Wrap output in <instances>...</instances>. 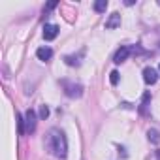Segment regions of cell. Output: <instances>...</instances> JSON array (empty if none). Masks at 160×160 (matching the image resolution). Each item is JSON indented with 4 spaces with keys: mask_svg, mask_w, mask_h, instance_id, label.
I'll use <instances>...</instances> for the list:
<instances>
[{
    "mask_svg": "<svg viewBox=\"0 0 160 160\" xmlns=\"http://www.w3.org/2000/svg\"><path fill=\"white\" fill-rule=\"evenodd\" d=\"M45 149L57 156V158H66L68 154V141H66V136L62 130L58 128H51L45 136Z\"/></svg>",
    "mask_w": 160,
    "mask_h": 160,
    "instance_id": "6da1fadb",
    "label": "cell"
},
{
    "mask_svg": "<svg viewBox=\"0 0 160 160\" xmlns=\"http://www.w3.org/2000/svg\"><path fill=\"white\" fill-rule=\"evenodd\" d=\"M60 85H62V89H64V94H66V96H70V98H79V96L83 94V87L79 85V83L66 81V79H64Z\"/></svg>",
    "mask_w": 160,
    "mask_h": 160,
    "instance_id": "7a4b0ae2",
    "label": "cell"
},
{
    "mask_svg": "<svg viewBox=\"0 0 160 160\" xmlns=\"http://www.w3.org/2000/svg\"><path fill=\"white\" fill-rule=\"evenodd\" d=\"M36 130V111L27 109L25 113V134H34Z\"/></svg>",
    "mask_w": 160,
    "mask_h": 160,
    "instance_id": "3957f363",
    "label": "cell"
},
{
    "mask_svg": "<svg viewBox=\"0 0 160 160\" xmlns=\"http://www.w3.org/2000/svg\"><path fill=\"white\" fill-rule=\"evenodd\" d=\"M156 79H158V72H156L152 66H147V68L143 70V81H145L147 85H154Z\"/></svg>",
    "mask_w": 160,
    "mask_h": 160,
    "instance_id": "277c9868",
    "label": "cell"
},
{
    "mask_svg": "<svg viewBox=\"0 0 160 160\" xmlns=\"http://www.w3.org/2000/svg\"><path fill=\"white\" fill-rule=\"evenodd\" d=\"M130 53H132V49H130L128 45H121V49H117V53H115V57H113V62H115V64L124 62V60L130 57Z\"/></svg>",
    "mask_w": 160,
    "mask_h": 160,
    "instance_id": "5b68a950",
    "label": "cell"
},
{
    "mask_svg": "<svg viewBox=\"0 0 160 160\" xmlns=\"http://www.w3.org/2000/svg\"><path fill=\"white\" fill-rule=\"evenodd\" d=\"M117 27H121V15L115 12V13H111V15L108 17V21H106V28H108V30H113V28H117Z\"/></svg>",
    "mask_w": 160,
    "mask_h": 160,
    "instance_id": "8992f818",
    "label": "cell"
},
{
    "mask_svg": "<svg viewBox=\"0 0 160 160\" xmlns=\"http://www.w3.org/2000/svg\"><path fill=\"white\" fill-rule=\"evenodd\" d=\"M58 36V27L57 25H45L43 27V38L45 40H55Z\"/></svg>",
    "mask_w": 160,
    "mask_h": 160,
    "instance_id": "52a82bcc",
    "label": "cell"
},
{
    "mask_svg": "<svg viewBox=\"0 0 160 160\" xmlns=\"http://www.w3.org/2000/svg\"><path fill=\"white\" fill-rule=\"evenodd\" d=\"M36 57H38L40 60L47 62V60H51V57H53V49H51V47H40V49L36 51Z\"/></svg>",
    "mask_w": 160,
    "mask_h": 160,
    "instance_id": "ba28073f",
    "label": "cell"
},
{
    "mask_svg": "<svg viewBox=\"0 0 160 160\" xmlns=\"http://www.w3.org/2000/svg\"><path fill=\"white\" fill-rule=\"evenodd\" d=\"M106 10H108V0H96V2H94V12L104 13Z\"/></svg>",
    "mask_w": 160,
    "mask_h": 160,
    "instance_id": "9c48e42d",
    "label": "cell"
},
{
    "mask_svg": "<svg viewBox=\"0 0 160 160\" xmlns=\"http://www.w3.org/2000/svg\"><path fill=\"white\" fill-rule=\"evenodd\" d=\"M149 102H151V92H145L143 94V100H141V108H139V111L145 115L147 113V108H149Z\"/></svg>",
    "mask_w": 160,
    "mask_h": 160,
    "instance_id": "30bf717a",
    "label": "cell"
},
{
    "mask_svg": "<svg viewBox=\"0 0 160 160\" xmlns=\"http://www.w3.org/2000/svg\"><path fill=\"white\" fill-rule=\"evenodd\" d=\"M147 138H149V141H152V143H160V132L154 130V128L147 132Z\"/></svg>",
    "mask_w": 160,
    "mask_h": 160,
    "instance_id": "8fae6325",
    "label": "cell"
},
{
    "mask_svg": "<svg viewBox=\"0 0 160 160\" xmlns=\"http://www.w3.org/2000/svg\"><path fill=\"white\" fill-rule=\"evenodd\" d=\"M64 62H66L68 66H79V64H81V60H77L75 55H68V57H64Z\"/></svg>",
    "mask_w": 160,
    "mask_h": 160,
    "instance_id": "7c38bea8",
    "label": "cell"
},
{
    "mask_svg": "<svg viewBox=\"0 0 160 160\" xmlns=\"http://www.w3.org/2000/svg\"><path fill=\"white\" fill-rule=\"evenodd\" d=\"M109 81H111V85H117V83H119V72H117V70H113V72L109 73Z\"/></svg>",
    "mask_w": 160,
    "mask_h": 160,
    "instance_id": "4fadbf2b",
    "label": "cell"
},
{
    "mask_svg": "<svg viewBox=\"0 0 160 160\" xmlns=\"http://www.w3.org/2000/svg\"><path fill=\"white\" fill-rule=\"evenodd\" d=\"M40 117H42V119H47V117H49V108H47V106H42V108H40Z\"/></svg>",
    "mask_w": 160,
    "mask_h": 160,
    "instance_id": "5bb4252c",
    "label": "cell"
},
{
    "mask_svg": "<svg viewBox=\"0 0 160 160\" xmlns=\"http://www.w3.org/2000/svg\"><path fill=\"white\" fill-rule=\"evenodd\" d=\"M156 158H158V160H160V151H156Z\"/></svg>",
    "mask_w": 160,
    "mask_h": 160,
    "instance_id": "9a60e30c",
    "label": "cell"
},
{
    "mask_svg": "<svg viewBox=\"0 0 160 160\" xmlns=\"http://www.w3.org/2000/svg\"><path fill=\"white\" fill-rule=\"evenodd\" d=\"M158 75H160V66H158Z\"/></svg>",
    "mask_w": 160,
    "mask_h": 160,
    "instance_id": "2e32d148",
    "label": "cell"
}]
</instances>
